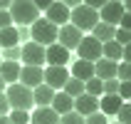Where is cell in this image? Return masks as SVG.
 <instances>
[{
  "label": "cell",
  "mask_w": 131,
  "mask_h": 124,
  "mask_svg": "<svg viewBox=\"0 0 131 124\" xmlns=\"http://www.w3.org/2000/svg\"><path fill=\"white\" fill-rule=\"evenodd\" d=\"M69 77H72V74L67 72V67H47V70H45V84L52 87L54 92H62L64 84L69 82Z\"/></svg>",
  "instance_id": "cell-8"
},
{
  "label": "cell",
  "mask_w": 131,
  "mask_h": 124,
  "mask_svg": "<svg viewBox=\"0 0 131 124\" xmlns=\"http://www.w3.org/2000/svg\"><path fill=\"white\" fill-rule=\"evenodd\" d=\"M104 57L111 60V62H119V60H124V47H121L116 40H111V42L104 45Z\"/></svg>",
  "instance_id": "cell-23"
},
{
  "label": "cell",
  "mask_w": 131,
  "mask_h": 124,
  "mask_svg": "<svg viewBox=\"0 0 131 124\" xmlns=\"http://www.w3.org/2000/svg\"><path fill=\"white\" fill-rule=\"evenodd\" d=\"M119 27L131 32V13H124V17H121V22H119Z\"/></svg>",
  "instance_id": "cell-37"
},
{
  "label": "cell",
  "mask_w": 131,
  "mask_h": 124,
  "mask_svg": "<svg viewBox=\"0 0 131 124\" xmlns=\"http://www.w3.org/2000/svg\"><path fill=\"white\" fill-rule=\"evenodd\" d=\"M0 52H3V47H0Z\"/></svg>",
  "instance_id": "cell-45"
},
{
  "label": "cell",
  "mask_w": 131,
  "mask_h": 124,
  "mask_svg": "<svg viewBox=\"0 0 131 124\" xmlns=\"http://www.w3.org/2000/svg\"><path fill=\"white\" fill-rule=\"evenodd\" d=\"M124 10H126V13H131V0H126V3H124Z\"/></svg>",
  "instance_id": "cell-41"
},
{
  "label": "cell",
  "mask_w": 131,
  "mask_h": 124,
  "mask_svg": "<svg viewBox=\"0 0 131 124\" xmlns=\"http://www.w3.org/2000/svg\"><path fill=\"white\" fill-rule=\"evenodd\" d=\"M92 35H94L102 45H106V42H111V40L116 37V27H114V25H106V22L99 20V25L92 30Z\"/></svg>",
  "instance_id": "cell-22"
},
{
  "label": "cell",
  "mask_w": 131,
  "mask_h": 124,
  "mask_svg": "<svg viewBox=\"0 0 131 124\" xmlns=\"http://www.w3.org/2000/svg\"><path fill=\"white\" fill-rule=\"evenodd\" d=\"M77 55H79V60H87V62H94L96 65V62L104 57V45L99 42L94 35H87L79 42V47H77Z\"/></svg>",
  "instance_id": "cell-5"
},
{
  "label": "cell",
  "mask_w": 131,
  "mask_h": 124,
  "mask_svg": "<svg viewBox=\"0 0 131 124\" xmlns=\"http://www.w3.org/2000/svg\"><path fill=\"white\" fill-rule=\"evenodd\" d=\"M15 57H22V50H20V47H13V50H5V60H7V62H17Z\"/></svg>",
  "instance_id": "cell-36"
},
{
  "label": "cell",
  "mask_w": 131,
  "mask_h": 124,
  "mask_svg": "<svg viewBox=\"0 0 131 124\" xmlns=\"http://www.w3.org/2000/svg\"><path fill=\"white\" fill-rule=\"evenodd\" d=\"M121 107H124V99H121L119 94H104L102 99H99V112L106 114V117H111V114L116 117Z\"/></svg>",
  "instance_id": "cell-16"
},
{
  "label": "cell",
  "mask_w": 131,
  "mask_h": 124,
  "mask_svg": "<svg viewBox=\"0 0 131 124\" xmlns=\"http://www.w3.org/2000/svg\"><path fill=\"white\" fill-rule=\"evenodd\" d=\"M59 124H87V122H84V117L79 112H69L64 117H59Z\"/></svg>",
  "instance_id": "cell-27"
},
{
  "label": "cell",
  "mask_w": 131,
  "mask_h": 124,
  "mask_svg": "<svg viewBox=\"0 0 131 124\" xmlns=\"http://www.w3.org/2000/svg\"><path fill=\"white\" fill-rule=\"evenodd\" d=\"M0 124H13V122H10V117H0Z\"/></svg>",
  "instance_id": "cell-42"
},
{
  "label": "cell",
  "mask_w": 131,
  "mask_h": 124,
  "mask_svg": "<svg viewBox=\"0 0 131 124\" xmlns=\"http://www.w3.org/2000/svg\"><path fill=\"white\" fill-rule=\"evenodd\" d=\"M35 5H37V10H45V13H47V7L52 5L50 0H35Z\"/></svg>",
  "instance_id": "cell-38"
},
{
  "label": "cell",
  "mask_w": 131,
  "mask_h": 124,
  "mask_svg": "<svg viewBox=\"0 0 131 124\" xmlns=\"http://www.w3.org/2000/svg\"><path fill=\"white\" fill-rule=\"evenodd\" d=\"M84 87H87V94L96 97V99H99V97H104V82L99 80V77H94V80H89L87 84H84Z\"/></svg>",
  "instance_id": "cell-25"
},
{
  "label": "cell",
  "mask_w": 131,
  "mask_h": 124,
  "mask_svg": "<svg viewBox=\"0 0 131 124\" xmlns=\"http://www.w3.org/2000/svg\"><path fill=\"white\" fill-rule=\"evenodd\" d=\"M17 45H20V30L15 27V25L0 30V47H3V50H13Z\"/></svg>",
  "instance_id": "cell-20"
},
{
  "label": "cell",
  "mask_w": 131,
  "mask_h": 124,
  "mask_svg": "<svg viewBox=\"0 0 131 124\" xmlns=\"http://www.w3.org/2000/svg\"><path fill=\"white\" fill-rule=\"evenodd\" d=\"M0 65H3V62H0Z\"/></svg>",
  "instance_id": "cell-46"
},
{
  "label": "cell",
  "mask_w": 131,
  "mask_h": 124,
  "mask_svg": "<svg viewBox=\"0 0 131 124\" xmlns=\"http://www.w3.org/2000/svg\"><path fill=\"white\" fill-rule=\"evenodd\" d=\"M45 62H47V47H42V45H37V42L22 45V65L42 67Z\"/></svg>",
  "instance_id": "cell-6"
},
{
  "label": "cell",
  "mask_w": 131,
  "mask_h": 124,
  "mask_svg": "<svg viewBox=\"0 0 131 124\" xmlns=\"http://www.w3.org/2000/svg\"><path fill=\"white\" fill-rule=\"evenodd\" d=\"M67 62H69V50L67 47H62L59 42L47 47V65L50 67H67Z\"/></svg>",
  "instance_id": "cell-13"
},
{
  "label": "cell",
  "mask_w": 131,
  "mask_h": 124,
  "mask_svg": "<svg viewBox=\"0 0 131 124\" xmlns=\"http://www.w3.org/2000/svg\"><path fill=\"white\" fill-rule=\"evenodd\" d=\"M116 117H119V124H131V102H124Z\"/></svg>",
  "instance_id": "cell-29"
},
{
  "label": "cell",
  "mask_w": 131,
  "mask_h": 124,
  "mask_svg": "<svg viewBox=\"0 0 131 124\" xmlns=\"http://www.w3.org/2000/svg\"><path fill=\"white\" fill-rule=\"evenodd\" d=\"M10 102H7V97H5V92H3V94H0V117H7V114H10Z\"/></svg>",
  "instance_id": "cell-35"
},
{
  "label": "cell",
  "mask_w": 131,
  "mask_h": 124,
  "mask_svg": "<svg viewBox=\"0 0 131 124\" xmlns=\"http://www.w3.org/2000/svg\"><path fill=\"white\" fill-rule=\"evenodd\" d=\"M20 84H25V87H30V89H37L40 84H45V70H42V67H27V65H22Z\"/></svg>",
  "instance_id": "cell-11"
},
{
  "label": "cell",
  "mask_w": 131,
  "mask_h": 124,
  "mask_svg": "<svg viewBox=\"0 0 131 124\" xmlns=\"http://www.w3.org/2000/svg\"><path fill=\"white\" fill-rule=\"evenodd\" d=\"M121 47H126V45H131V32L129 30H121V27H116V37H114Z\"/></svg>",
  "instance_id": "cell-30"
},
{
  "label": "cell",
  "mask_w": 131,
  "mask_h": 124,
  "mask_svg": "<svg viewBox=\"0 0 131 124\" xmlns=\"http://www.w3.org/2000/svg\"><path fill=\"white\" fill-rule=\"evenodd\" d=\"M124 3H119V0H109L106 5L99 10V20L106 22V25H114V27H119V22H121V17H124Z\"/></svg>",
  "instance_id": "cell-7"
},
{
  "label": "cell",
  "mask_w": 131,
  "mask_h": 124,
  "mask_svg": "<svg viewBox=\"0 0 131 124\" xmlns=\"http://www.w3.org/2000/svg\"><path fill=\"white\" fill-rule=\"evenodd\" d=\"M52 109L57 112L59 117H64V114L74 112V99H72L69 94H64V92H57L54 99H52Z\"/></svg>",
  "instance_id": "cell-19"
},
{
  "label": "cell",
  "mask_w": 131,
  "mask_h": 124,
  "mask_svg": "<svg viewBox=\"0 0 131 124\" xmlns=\"http://www.w3.org/2000/svg\"><path fill=\"white\" fill-rule=\"evenodd\" d=\"M30 124H59V114L52 107H37L30 117Z\"/></svg>",
  "instance_id": "cell-17"
},
{
  "label": "cell",
  "mask_w": 131,
  "mask_h": 124,
  "mask_svg": "<svg viewBox=\"0 0 131 124\" xmlns=\"http://www.w3.org/2000/svg\"><path fill=\"white\" fill-rule=\"evenodd\" d=\"M5 97L10 102V109H20V112H30L35 107V97H32V89L25 87V84H10L5 89Z\"/></svg>",
  "instance_id": "cell-2"
},
{
  "label": "cell",
  "mask_w": 131,
  "mask_h": 124,
  "mask_svg": "<svg viewBox=\"0 0 131 124\" xmlns=\"http://www.w3.org/2000/svg\"><path fill=\"white\" fill-rule=\"evenodd\" d=\"M109 124H111V122H109ZM114 124H119V122H114Z\"/></svg>",
  "instance_id": "cell-44"
},
{
  "label": "cell",
  "mask_w": 131,
  "mask_h": 124,
  "mask_svg": "<svg viewBox=\"0 0 131 124\" xmlns=\"http://www.w3.org/2000/svg\"><path fill=\"white\" fill-rule=\"evenodd\" d=\"M64 94H69L72 99H77V97H82L84 92H87V87H84V82L82 80H74V77H69V82L64 84V89H62Z\"/></svg>",
  "instance_id": "cell-24"
},
{
  "label": "cell",
  "mask_w": 131,
  "mask_h": 124,
  "mask_svg": "<svg viewBox=\"0 0 131 124\" xmlns=\"http://www.w3.org/2000/svg\"><path fill=\"white\" fill-rule=\"evenodd\" d=\"M54 89L47 87V84H40L37 89H32V97H35V104L37 107H52V99H54Z\"/></svg>",
  "instance_id": "cell-21"
},
{
  "label": "cell",
  "mask_w": 131,
  "mask_h": 124,
  "mask_svg": "<svg viewBox=\"0 0 131 124\" xmlns=\"http://www.w3.org/2000/svg\"><path fill=\"white\" fill-rule=\"evenodd\" d=\"M3 89H5V80L0 77V94H3Z\"/></svg>",
  "instance_id": "cell-43"
},
{
  "label": "cell",
  "mask_w": 131,
  "mask_h": 124,
  "mask_svg": "<svg viewBox=\"0 0 131 124\" xmlns=\"http://www.w3.org/2000/svg\"><path fill=\"white\" fill-rule=\"evenodd\" d=\"M15 22H13V15H10V10H0V30H5V27H13Z\"/></svg>",
  "instance_id": "cell-31"
},
{
  "label": "cell",
  "mask_w": 131,
  "mask_h": 124,
  "mask_svg": "<svg viewBox=\"0 0 131 124\" xmlns=\"http://www.w3.org/2000/svg\"><path fill=\"white\" fill-rule=\"evenodd\" d=\"M74 112H79L84 119L92 117V114H96V112H99V99L84 92L82 97H77V99H74Z\"/></svg>",
  "instance_id": "cell-12"
},
{
  "label": "cell",
  "mask_w": 131,
  "mask_h": 124,
  "mask_svg": "<svg viewBox=\"0 0 131 124\" xmlns=\"http://www.w3.org/2000/svg\"><path fill=\"white\" fill-rule=\"evenodd\" d=\"M20 72H22L20 62H7V60H3V65H0V77L5 80V84H17V82H20Z\"/></svg>",
  "instance_id": "cell-18"
},
{
  "label": "cell",
  "mask_w": 131,
  "mask_h": 124,
  "mask_svg": "<svg viewBox=\"0 0 131 124\" xmlns=\"http://www.w3.org/2000/svg\"><path fill=\"white\" fill-rule=\"evenodd\" d=\"M7 117H10V122H13V124H30V117H32V114H30V112L13 109L10 114H7Z\"/></svg>",
  "instance_id": "cell-26"
},
{
  "label": "cell",
  "mask_w": 131,
  "mask_h": 124,
  "mask_svg": "<svg viewBox=\"0 0 131 124\" xmlns=\"http://www.w3.org/2000/svg\"><path fill=\"white\" fill-rule=\"evenodd\" d=\"M82 40H84L82 30H79V27H74L72 22H69V25H64V27H59V37H57V42L62 45V47H67V50H77Z\"/></svg>",
  "instance_id": "cell-9"
},
{
  "label": "cell",
  "mask_w": 131,
  "mask_h": 124,
  "mask_svg": "<svg viewBox=\"0 0 131 124\" xmlns=\"http://www.w3.org/2000/svg\"><path fill=\"white\" fill-rule=\"evenodd\" d=\"M124 62H129V65H131V45H126V47H124Z\"/></svg>",
  "instance_id": "cell-39"
},
{
  "label": "cell",
  "mask_w": 131,
  "mask_h": 124,
  "mask_svg": "<svg viewBox=\"0 0 131 124\" xmlns=\"http://www.w3.org/2000/svg\"><path fill=\"white\" fill-rule=\"evenodd\" d=\"M119 82H131V65L129 62H119V74H116Z\"/></svg>",
  "instance_id": "cell-28"
},
{
  "label": "cell",
  "mask_w": 131,
  "mask_h": 124,
  "mask_svg": "<svg viewBox=\"0 0 131 124\" xmlns=\"http://www.w3.org/2000/svg\"><path fill=\"white\" fill-rule=\"evenodd\" d=\"M30 35H32V42L42 45V47H50V45L57 42L59 37V27L57 25H52L47 17H40V20L30 27Z\"/></svg>",
  "instance_id": "cell-3"
},
{
  "label": "cell",
  "mask_w": 131,
  "mask_h": 124,
  "mask_svg": "<svg viewBox=\"0 0 131 124\" xmlns=\"http://www.w3.org/2000/svg\"><path fill=\"white\" fill-rule=\"evenodd\" d=\"M10 5H13L10 0H0V10H10Z\"/></svg>",
  "instance_id": "cell-40"
},
{
  "label": "cell",
  "mask_w": 131,
  "mask_h": 124,
  "mask_svg": "<svg viewBox=\"0 0 131 124\" xmlns=\"http://www.w3.org/2000/svg\"><path fill=\"white\" fill-rule=\"evenodd\" d=\"M10 15H13L15 25H35L40 20V10H37L35 0H13L10 5Z\"/></svg>",
  "instance_id": "cell-1"
},
{
  "label": "cell",
  "mask_w": 131,
  "mask_h": 124,
  "mask_svg": "<svg viewBox=\"0 0 131 124\" xmlns=\"http://www.w3.org/2000/svg\"><path fill=\"white\" fill-rule=\"evenodd\" d=\"M72 77L74 80H82L87 84L89 80H94L96 77V70H94V62H87V60H77L72 65Z\"/></svg>",
  "instance_id": "cell-14"
},
{
  "label": "cell",
  "mask_w": 131,
  "mask_h": 124,
  "mask_svg": "<svg viewBox=\"0 0 131 124\" xmlns=\"http://www.w3.org/2000/svg\"><path fill=\"white\" fill-rule=\"evenodd\" d=\"M74 27H79L82 32H87V30H94L99 25V13H96L94 7H89L87 3H82L79 7H74L72 10V17H69Z\"/></svg>",
  "instance_id": "cell-4"
},
{
  "label": "cell",
  "mask_w": 131,
  "mask_h": 124,
  "mask_svg": "<svg viewBox=\"0 0 131 124\" xmlns=\"http://www.w3.org/2000/svg\"><path fill=\"white\" fill-rule=\"evenodd\" d=\"M45 17H47L52 25H57V27H64V25H69L72 10H69L64 3H52V5L47 7V15H45Z\"/></svg>",
  "instance_id": "cell-10"
},
{
  "label": "cell",
  "mask_w": 131,
  "mask_h": 124,
  "mask_svg": "<svg viewBox=\"0 0 131 124\" xmlns=\"http://www.w3.org/2000/svg\"><path fill=\"white\" fill-rule=\"evenodd\" d=\"M119 80H106L104 82V94H119Z\"/></svg>",
  "instance_id": "cell-32"
},
{
  "label": "cell",
  "mask_w": 131,
  "mask_h": 124,
  "mask_svg": "<svg viewBox=\"0 0 131 124\" xmlns=\"http://www.w3.org/2000/svg\"><path fill=\"white\" fill-rule=\"evenodd\" d=\"M94 70H96V77H99L102 82H106V80H116V74H119V62H111V60L102 57V60L94 65Z\"/></svg>",
  "instance_id": "cell-15"
},
{
  "label": "cell",
  "mask_w": 131,
  "mask_h": 124,
  "mask_svg": "<svg viewBox=\"0 0 131 124\" xmlns=\"http://www.w3.org/2000/svg\"><path fill=\"white\" fill-rule=\"evenodd\" d=\"M119 97L131 102V82H121V84H119Z\"/></svg>",
  "instance_id": "cell-34"
},
{
  "label": "cell",
  "mask_w": 131,
  "mask_h": 124,
  "mask_svg": "<svg viewBox=\"0 0 131 124\" xmlns=\"http://www.w3.org/2000/svg\"><path fill=\"white\" fill-rule=\"evenodd\" d=\"M84 122H87V124H109V119H106V114H102V112H96V114L87 117Z\"/></svg>",
  "instance_id": "cell-33"
}]
</instances>
